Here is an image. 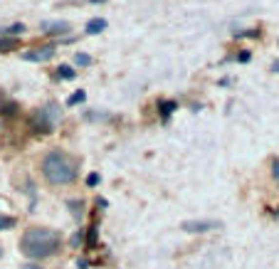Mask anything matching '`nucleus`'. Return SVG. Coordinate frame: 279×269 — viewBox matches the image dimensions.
<instances>
[{"instance_id":"1","label":"nucleus","mask_w":279,"mask_h":269,"mask_svg":"<svg viewBox=\"0 0 279 269\" xmlns=\"http://www.w3.org/2000/svg\"><path fill=\"white\" fill-rule=\"evenodd\" d=\"M60 245H62L60 232L50 227H30L20 240V250L30 259H47V257L57 254Z\"/></svg>"},{"instance_id":"12","label":"nucleus","mask_w":279,"mask_h":269,"mask_svg":"<svg viewBox=\"0 0 279 269\" xmlns=\"http://www.w3.org/2000/svg\"><path fill=\"white\" fill-rule=\"evenodd\" d=\"M82 208H84V203H82V200H69V210H72V215H74L77 220L82 217V212H84Z\"/></svg>"},{"instance_id":"6","label":"nucleus","mask_w":279,"mask_h":269,"mask_svg":"<svg viewBox=\"0 0 279 269\" xmlns=\"http://www.w3.org/2000/svg\"><path fill=\"white\" fill-rule=\"evenodd\" d=\"M40 30H42L45 35H64V32H69V22H64V20H45V22H40Z\"/></svg>"},{"instance_id":"13","label":"nucleus","mask_w":279,"mask_h":269,"mask_svg":"<svg viewBox=\"0 0 279 269\" xmlns=\"http://www.w3.org/2000/svg\"><path fill=\"white\" fill-rule=\"evenodd\" d=\"M18 47V40H10V37H0V52H8V50H15Z\"/></svg>"},{"instance_id":"4","label":"nucleus","mask_w":279,"mask_h":269,"mask_svg":"<svg viewBox=\"0 0 279 269\" xmlns=\"http://www.w3.org/2000/svg\"><path fill=\"white\" fill-rule=\"evenodd\" d=\"M215 227H220L218 220H185L180 225L183 232H210V230H215Z\"/></svg>"},{"instance_id":"24","label":"nucleus","mask_w":279,"mask_h":269,"mask_svg":"<svg viewBox=\"0 0 279 269\" xmlns=\"http://www.w3.org/2000/svg\"><path fill=\"white\" fill-rule=\"evenodd\" d=\"M89 3H104V0H89Z\"/></svg>"},{"instance_id":"10","label":"nucleus","mask_w":279,"mask_h":269,"mask_svg":"<svg viewBox=\"0 0 279 269\" xmlns=\"http://www.w3.org/2000/svg\"><path fill=\"white\" fill-rule=\"evenodd\" d=\"M84 99H87V92H84V89H77L74 94L67 96V106H77V104H82Z\"/></svg>"},{"instance_id":"19","label":"nucleus","mask_w":279,"mask_h":269,"mask_svg":"<svg viewBox=\"0 0 279 269\" xmlns=\"http://www.w3.org/2000/svg\"><path fill=\"white\" fill-rule=\"evenodd\" d=\"M235 37H259V30H250V32H235Z\"/></svg>"},{"instance_id":"9","label":"nucleus","mask_w":279,"mask_h":269,"mask_svg":"<svg viewBox=\"0 0 279 269\" xmlns=\"http://www.w3.org/2000/svg\"><path fill=\"white\" fill-rule=\"evenodd\" d=\"M176 109H178L176 101H158V114H161V119H168Z\"/></svg>"},{"instance_id":"17","label":"nucleus","mask_w":279,"mask_h":269,"mask_svg":"<svg viewBox=\"0 0 279 269\" xmlns=\"http://www.w3.org/2000/svg\"><path fill=\"white\" fill-rule=\"evenodd\" d=\"M15 109H18V106L10 101V104H3V109H0V114H3V116H13V114H15Z\"/></svg>"},{"instance_id":"20","label":"nucleus","mask_w":279,"mask_h":269,"mask_svg":"<svg viewBox=\"0 0 279 269\" xmlns=\"http://www.w3.org/2000/svg\"><path fill=\"white\" fill-rule=\"evenodd\" d=\"M272 175H274V180L279 183V161H274V163H272Z\"/></svg>"},{"instance_id":"25","label":"nucleus","mask_w":279,"mask_h":269,"mask_svg":"<svg viewBox=\"0 0 279 269\" xmlns=\"http://www.w3.org/2000/svg\"><path fill=\"white\" fill-rule=\"evenodd\" d=\"M0 257H3V247H0Z\"/></svg>"},{"instance_id":"16","label":"nucleus","mask_w":279,"mask_h":269,"mask_svg":"<svg viewBox=\"0 0 279 269\" xmlns=\"http://www.w3.org/2000/svg\"><path fill=\"white\" fill-rule=\"evenodd\" d=\"M10 227H15V217H10V215H0V230H10Z\"/></svg>"},{"instance_id":"22","label":"nucleus","mask_w":279,"mask_h":269,"mask_svg":"<svg viewBox=\"0 0 279 269\" xmlns=\"http://www.w3.org/2000/svg\"><path fill=\"white\" fill-rule=\"evenodd\" d=\"M22 269H42V267H37V264H32V262H27V264H22Z\"/></svg>"},{"instance_id":"18","label":"nucleus","mask_w":279,"mask_h":269,"mask_svg":"<svg viewBox=\"0 0 279 269\" xmlns=\"http://www.w3.org/2000/svg\"><path fill=\"white\" fill-rule=\"evenodd\" d=\"M97 183H99V173H89V175H87V185H89V188H94Z\"/></svg>"},{"instance_id":"21","label":"nucleus","mask_w":279,"mask_h":269,"mask_svg":"<svg viewBox=\"0 0 279 269\" xmlns=\"http://www.w3.org/2000/svg\"><path fill=\"white\" fill-rule=\"evenodd\" d=\"M237 62H250V52H242V55H237Z\"/></svg>"},{"instance_id":"23","label":"nucleus","mask_w":279,"mask_h":269,"mask_svg":"<svg viewBox=\"0 0 279 269\" xmlns=\"http://www.w3.org/2000/svg\"><path fill=\"white\" fill-rule=\"evenodd\" d=\"M272 72H277V74H279V62H274V64H272Z\"/></svg>"},{"instance_id":"11","label":"nucleus","mask_w":279,"mask_h":269,"mask_svg":"<svg viewBox=\"0 0 279 269\" xmlns=\"http://www.w3.org/2000/svg\"><path fill=\"white\" fill-rule=\"evenodd\" d=\"M57 77H60V79H74L77 72L69 64H62V67H57Z\"/></svg>"},{"instance_id":"7","label":"nucleus","mask_w":279,"mask_h":269,"mask_svg":"<svg viewBox=\"0 0 279 269\" xmlns=\"http://www.w3.org/2000/svg\"><path fill=\"white\" fill-rule=\"evenodd\" d=\"M25 32V25L22 22H15V25H10V27H0V37H20Z\"/></svg>"},{"instance_id":"8","label":"nucleus","mask_w":279,"mask_h":269,"mask_svg":"<svg viewBox=\"0 0 279 269\" xmlns=\"http://www.w3.org/2000/svg\"><path fill=\"white\" fill-rule=\"evenodd\" d=\"M101 30H106V20H104V18H92V20L87 22V32H89V35H99Z\"/></svg>"},{"instance_id":"2","label":"nucleus","mask_w":279,"mask_h":269,"mask_svg":"<svg viewBox=\"0 0 279 269\" xmlns=\"http://www.w3.org/2000/svg\"><path fill=\"white\" fill-rule=\"evenodd\" d=\"M42 173L52 185H69L77 178V163L62 151H50L42 161Z\"/></svg>"},{"instance_id":"3","label":"nucleus","mask_w":279,"mask_h":269,"mask_svg":"<svg viewBox=\"0 0 279 269\" xmlns=\"http://www.w3.org/2000/svg\"><path fill=\"white\" fill-rule=\"evenodd\" d=\"M60 119H62V109H60L57 104H47V106L37 109V111L32 114L30 124H32L35 131H45V134H50V131H55V126H57Z\"/></svg>"},{"instance_id":"5","label":"nucleus","mask_w":279,"mask_h":269,"mask_svg":"<svg viewBox=\"0 0 279 269\" xmlns=\"http://www.w3.org/2000/svg\"><path fill=\"white\" fill-rule=\"evenodd\" d=\"M55 52H57V50H55L52 45H45V47H37V50L25 52L22 59H25V62H47V59L55 57Z\"/></svg>"},{"instance_id":"14","label":"nucleus","mask_w":279,"mask_h":269,"mask_svg":"<svg viewBox=\"0 0 279 269\" xmlns=\"http://www.w3.org/2000/svg\"><path fill=\"white\" fill-rule=\"evenodd\" d=\"M74 62H77L79 67H89V64H92V57L84 55V52H77V55H74Z\"/></svg>"},{"instance_id":"15","label":"nucleus","mask_w":279,"mask_h":269,"mask_svg":"<svg viewBox=\"0 0 279 269\" xmlns=\"http://www.w3.org/2000/svg\"><path fill=\"white\" fill-rule=\"evenodd\" d=\"M87 247H89V250H94V247H97V225H92V227H89V235H87Z\"/></svg>"}]
</instances>
